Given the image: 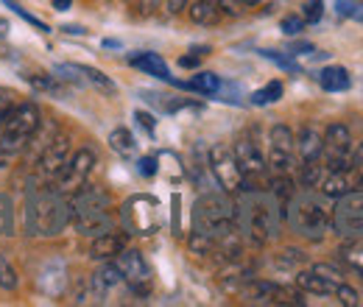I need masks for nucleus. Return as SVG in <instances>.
I'll list each match as a JSON object with an SVG mask.
<instances>
[{
  "instance_id": "5",
  "label": "nucleus",
  "mask_w": 363,
  "mask_h": 307,
  "mask_svg": "<svg viewBox=\"0 0 363 307\" xmlns=\"http://www.w3.org/2000/svg\"><path fill=\"white\" fill-rule=\"evenodd\" d=\"M193 229L210 235L213 240L227 238L235 232V201L229 193H204L193 204Z\"/></svg>"
},
{
  "instance_id": "47",
  "label": "nucleus",
  "mask_w": 363,
  "mask_h": 307,
  "mask_svg": "<svg viewBox=\"0 0 363 307\" xmlns=\"http://www.w3.org/2000/svg\"><path fill=\"white\" fill-rule=\"evenodd\" d=\"M137 171H140V176H154L157 174V160L154 157H143L137 162Z\"/></svg>"
},
{
  "instance_id": "40",
  "label": "nucleus",
  "mask_w": 363,
  "mask_h": 307,
  "mask_svg": "<svg viewBox=\"0 0 363 307\" xmlns=\"http://www.w3.org/2000/svg\"><path fill=\"white\" fill-rule=\"evenodd\" d=\"M335 296H338V302L347 307H355L361 305V294L352 288V285H347V282H341L338 288H335Z\"/></svg>"
},
{
  "instance_id": "12",
  "label": "nucleus",
  "mask_w": 363,
  "mask_h": 307,
  "mask_svg": "<svg viewBox=\"0 0 363 307\" xmlns=\"http://www.w3.org/2000/svg\"><path fill=\"white\" fill-rule=\"evenodd\" d=\"M115 263L123 274V282L135 291L137 296H148V291H151V268L145 263V257L137 249H123L115 257Z\"/></svg>"
},
{
  "instance_id": "42",
  "label": "nucleus",
  "mask_w": 363,
  "mask_h": 307,
  "mask_svg": "<svg viewBox=\"0 0 363 307\" xmlns=\"http://www.w3.org/2000/svg\"><path fill=\"white\" fill-rule=\"evenodd\" d=\"M321 14H324V3H321V0H308V3L302 6V17H305V23H318Z\"/></svg>"
},
{
  "instance_id": "22",
  "label": "nucleus",
  "mask_w": 363,
  "mask_h": 307,
  "mask_svg": "<svg viewBox=\"0 0 363 307\" xmlns=\"http://www.w3.org/2000/svg\"><path fill=\"white\" fill-rule=\"evenodd\" d=\"M321 134L313 126H302L299 134L294 137V151L299 157V162H311V160H321Z\"/></svg>"
},
{
  "instance_id": "18",
  "label": "nucleus",
  "mask_w": 363,
  "mask_h": 307,
  "mask_svg": "<svg viewBox=\"0 0 363 307\" xmlns=\"http://www.w3.org/2000/svg\"><path fill=\"white\" fill-rule=\"evenodd\" d=\"M129 65L143 70L145 76H154V79H162V82H171L174 84V76L168 70V62L160 56V53H151V50H140V53H132L129 56Z\"/></svg>"
},
{
  "instance_id": "37",
  "label": "nucleus",
  "mask_w": 363,
  "mask_h": 307,
  "mask_svg": "<svg viewBox=\"0 0 363 307\" xmlns=\"http://www.w3.org/2000/svg\"><path fill=\"white\" fill-rule=\"evenodd\" d=\"M335 11H338L341 17H350V20L363 23V9L358 0H335Z\"/></svg>"
},
{
  "instance_id": "36",
  "label": "nucleus",
  "mask_w": 363,
  "mask_h": 307,
  "mask_svg": "<svg viewBox=\"0 0 363 307\" xmlns=\"http://www.w3.org/2000/svg\"><path fill=\"white\" fill-rule=\"evenodd\" d=\"M277 268L282 271H299V265H305V255L299 249H285L282 255H277Z\"/></svg>"
},
{
  "instance_id": "54",
  "label": "nucleus",
  "mask_w": 363,
  "mask_h": 307,
  "mask_svg": "<svg viewBox=\"0 0 363 307\" xmlns=\"http://www.w3.org/2000/svg\"><path fill=\"white\" fill-rule=\"evenodd\" d=\"M246 6H257V3H263V0H243Z\"/></svg>"
},
{
  "instance_id": "16",
  "label": "nucleus",
  "mask_w": 363,
  "mask_h": 307,
  "mask_svg": "<svg viewBox=\"0 0 363 307\" xmlns=\"http://www.w3.org/2000/svg\"><path fill=\"white\" fill-rule=\"evenodd\" d=\"M296 288L302 294H313V296H335V288L344 282V279H330L324 274H318L313 268H299L296 277H294Z\"/></svg>"
},
{
  "instance_id": "4",
  "label": "nucleus",
  "mask_w": 363,
  "mask_h": 307,
  "mask_svg": "<svg viewBox=\"0 0 363 307\" xmlns=\"http://www.w3.org/2000/svg\"><path fill=\"white\" fill-rule=\"evenodd\" d=\"M40 121H43V112L34 101L14 104L11 115L0 126V168H6L17 154H23L28 137L40 126Z\"/></svg>"
},
{
  "instance_id": "20",
  "label": "nucleus",
  "mask_w": 363,
  "mask_h": 307,
  "mask_svg": "<svg viewBox=\"0 0 363 307\" xmlns=\"http://www.w3.org/2000/svg\"><path fill=\"white\" fill-rule=\"evenodd\" d=\"M123 249H126V235L112 229V232H104V235L92 238L90 257L92 260H115Z\"/></svg>"
},
{
  "instance_id": "15",
  "label": "nucleus",
  "mask_w": 363,
  "mask_h": 307,
  "mask_svg": "<svg viewBox=\"0 0 363 307\" xmlns=\"http://www.w3.org/2000/svg\"><path fill=\"white\" fill-rule=\"evenodd\" d=\"M67 157H70V137L67 134H56L53 143L48 145L45 151L40 154V160H37V174H40V179L43 182H56V176L62 174Z\"/></svg>"
},
{
  "instance_id": "34",
  "label": "nucleus",
  "mask_w": 363,
  "mask_h": 307,
  "mask_svg": "<svg viewBox=\"0 0 363 307\" xmlns=\"http://www.w3.org/2000/svg\"><path fill=\"white\" fill-rule=\"evenodd\" d=\"M321 176H324V168H321L318 160H311V162H302L299 165V182H302V187H318Z\"/></svg>"
},
{
  "instance_id": "46",
  "label": "nucleus",
  "mask_w": 363,
  "mask_h": 307,
  "mask_svg": "<svg viewBox=\"0 0 363 307\" xmlns=\"http://www.w3.org/2000/svg\"><path fill=\"white\" fill-rule=\"evenodd\" d=\"M135 118H137V123H140L145 132L154 134V129H157V121H154V115H148V112H143V109H140V112H135Z\"/></svg>"
},
{
  "instance_id": "50",
  "label": "nucleus",
  "mask_w": 363,
  "mask_h": 307,
  "mask_svg": "<svg viewBox=\"0 0 363 307\" xmlns=\"http://www.w3.org/2000/svg\"><path fill=\"white\" fill-rule=\"evenodd\" d=\"M302 50L313 53V45H311V43H294V45H291V53H302Z\"/></svg>"
},
{
  "instance_id": "9",
  "label": "nucleus",
  "mask_w": 363,
  "mask_h": 307,
  "mask_svg": "<svg viewBox=\"0 0 363 307\" xmlns=\"http://www.w3.org/2000/svg\"><path fill=\"white\" fill-rule=\"evenodd\" d=\"M92 168H95V154H92L90 148H79L76 154H70V157H67V162H65L62 174L56 176V187H59L65 196L76 193L82 184H87Z\"/></svg>"
},
{
  "instance_id": "45",
  "label": "nucleus",
  "mask_w": 363,
  "mask_h": 307,
  "mask_svg": "<svg viewBox=\"0 0 363 307\" xmlns=\"http://www.w3.org/2000/svg\"><path fill=\"white\" fill-rule=\"evenodd\" d=\"M207 53V48H196V50H190L187 56H182L179 59V67L184 70H193V67H199V62H201V56Z\"/></svg>"
},
{
  "instance_id": "23",
  "label": "nucleus",
  "mask_w": 363,
  "mask_h": 307,
  "mask_svg": "<svg viewBox=\"0 0 363 307\" xmlns=\"http://www.w3.org/2000/svg\"><path fill=\"white\" fill-rule=\"evenodd\" d=\"M65 282H67V268H65L62 260H50V263H45L43 265V271H40V277H37V285L45 291L48 296L62 294Z\"/></svg>"
},
{
  "instance_id": "21",
  "label": "nucleus",
  "mask_w": 363,
  "mask_h": 307,
  "mask_svg": "<svg viewBox=\"0 0 363 307\" xmlns=\"http://www.w3.org/2000/svg\"><path fill=\"white\" fill-rule=\"evenodd\" d=\"M123 282V274H121V268H118V263H109V260H104V265L92 274L90 279V291L95 299H104L112 288H118Z\"/></svg>"
},
{
  "instance_id": "41",
  "label": "nucleus",
  "mask_w": 363,
  "mask_h": 307,
  "mask_svg": "<svg viewBox=\"0 0 363 307\" xmlns=\"http://www.w3.org/2000/svg\"><path fill=\"white\" fill-rule=\"evenodd\" d=\"M260 56H266V59H272L274 65H279L282 70H291V73H299V65L291 59V56H282V53H277V50H260Z\"/></svg>"
},
{
  "instance_id": "53",
  "label": "nucleus",
  "mask_w": 363,
  "mask_h": 307,
  "mask_svg": "<svg viewBox=\"0 0 363 307\" xmlns=\"http://www.w3.org/2000/svg\"><path fill=\"white\" fill-rule=\"evenodd\" d=\"M6 31H9V26H6V20H0V37H3Z\"/></svg>"
},
{
  "instance_id": "6",
  "label": "nucleus",
  "mask_w": 363,
  "mask_h": 307,
  "mask_svg": "<svg viewBox=\"0 0 363 307\" xmlns=\"http://www.w3.org/2000/svg\"><path fill=\"white\" fill-rule=\"evenodd\" d=\"M330 223L341 238H363V190H350L335 199Z\"/></svg>"
},
{
  "instance_id": "8",
  "label": "nucleus",
  "mask_w": 363,
  "mask_h": 307,
  "mask_svg": "<svg viewBox=\"0 0 363 307\" xmlns=\"http://www.w3.org/2000/svg\"><path fill=\"white\" fill-rule=\"evenodd\" d=\"M240 296L249 302H257V305H305L302 291H294V288H285L277 282H266V279H255V277L243 285Z\"/></svg>"
},
{
  "instance_id": "17",
  "label": "nucleus",
  "mask_w": 363,
  "mask_h": 307,
  "mask_svg": "<svg viewBox=\"0 0 363 307\" xmlns=\"http://www.w3.org/2000/svg\"><path fill=\"white\" fill-rule=\"evenodd\" d=\"M70 221L79 229V235H87V238H98V235L115 229V221L109 216V210H101V213H73Z\"/></svg>"
},
{
  "instance_id": "44",
  "label": "nucleus",
  "mask_w": 363,
  "mask_h": 307,
  "mask_svg": "<svg viewBox=\"0 0 363 307\" xmlns=\"http://www.w3.org/2000/svg\"><path fill=\"white\" fill-rule=\"evenodd\" d=\"M216 3H218L221 14H229V17H238V14H243V9H246L243 0H216Z\"/></svg>"
},
{
  "instance_id": "39",
  "label": "nucleus",
  "mask_w": 363,
  "mask_h": 307,
  "mask_svg": "<svg viewBox=\"0 0 363 307\" xmlns=\"http://www.w3.org/2000/svg\"><path fill=\"white\" fill-rule=\"evenodd\" d=\"M305 17L302 14H288V17H282V23H279V28L288 34V37H296V34H302L305 31Z\"/></svg>"
},
{
  "instance_id": "19",
  "label": "nucleus",
  "mask_w": 363,
  "mask_h": 307,
  "mask_svg": "<svg viewBox=\"0 0 363 307\" xmlns=\"http://www.w3.org/2000/svg\"><path fill=\"white\" fill-rule=\"evenodd\" d=\"M56 134H59V123H56V121H40V126L34 129V134L28 137V143H26V148H23L26 160H28V162H37L40 154L53 143Z\"/></svg>"
},
{
  "instance_id": "24",
  "label": "nucleus",
  "mask_w": 363,
  "mask_h": 307,
  "mask_svg": "<svg viewBox=\"0 0 363 307\" xmlns=\"http://www.w3.org/2000/svg\"><path fill=\"white\" fill-rule=\"evenodd\" d=\"M318 187H321V196H327V199H341L344 193L355 190L350 168L347 171H327V176H321Z\"/></svg>"
},
{
  "instance_id": "29",
  "label": "nucleus",
  "mask_w": 363,
  "mask_h": 307,
  "mask_svg": "<svg viewBox=\"0 0 363 307\" xmlns=\"http://www.w3.org/2000/svg\"><path fill=\"white\" fill-rule=\"evenodd\" d=\"M79 67V73H82V79L87 82V84H92V87H98V89H104V92H115V82L109 79V76H104L101 70H95V67H90V65H76Z\"/></svg>"
},
{
  "instance_id": "51",
  "label": "nucleus",
  "mask_w": 363,
  "mask_h": 307,
  "mask_svg": "<svg viewBox=\"0 0 363 307\" xmlns=\"http://www.w3.org/2000/svg\"><path fill=\"white\" fill-rule=\"evenodd\" d=\"M174 232H179V196H174Z\"/></svg>"
},
{
  "instance_id": "28",
  "label": "nucleus",
  "mask_w": 363,
  "mask_h": 307,
  "mask_svg": "<svg viewBox=\"0 0 363 307\" xmlns=\"http://www.w3.org/2000/svg\"><path fill=\"white\" fill-rule=\"evenodd\" d=\"M182 89H193V92H201V95H218L221 92V79L216 73H196L190 82H174Z\"/></svg>"
},
{
  "instance_id": "14",
  "label": "nucleus",
  "mask_w": 363,
  "mask_h": 307,
  "mask_svg": "<svg viewBox=\"0 0 363 307\" xmlns=\"http://www.w3.org/2000/svg\"><path fill=\"white\" fill-rule=\"evenodd\" d=\"M232 151H235V160H238L240 174H243V187H246L249 182L266 176L269 165H266V157H263V151L257 148V143H252L249 137H240Z\"/></svg>"
},
{
  "instance_id": "13",
  "label": "nucleus",
  "mask_w": 363,
  "mask_h": 307,
  "mask_svg": "<svg viewBox=\"0 0 363 307\" xmlns=\"http://www.w3.org/2000/svg\"><path fill=\"white\" fill-rule=\"evenodd\" d=\"M294 157H296V151H294V132L288 126H282V123L272 126L266 165L272 168L274 174H288L294 168Z\"/></svg>"
},
{
  "instance_id": "52",
  "label": "nucleus",
  "mask_w": 363,
  "mask_h": 307,
  "mask_svg": "<svg viewBox=\"0 0 363 307\" xmlns=\"http://www.w3.org/2000/svg\"><path fill=\"white\" fill-rule=\"evenodd\" d=\"M157 3H160V0H140V11H143V14H148V11H151Z\"/></svg>"
},
{
  "instance_id": "7",
  "label": "nucleus",
  "mask_w": 363,
  "mask_h": 307,
  "mask_svg": "<svg viewBox=\"0 0 363 307\" xmlns=\"http://www.w3.org/2000/svg\"><path fill=\"white\" fill-rule=\"evenodd\" d=\"M321 154H324V168L327 171H347L350 168V157H352V134L344 123H333L327 126V132L321 137Z\"/></svg>"
},
{
  "instance_id": "1",
  "label": "nucleus",
  "mask_w": 363,
  "mask_h": 307,
  "mask_svg": "<svg viewBox=\"0 0 363 307\" xmlns=\"http://www.w3.org/2000/svg\"><path fill=\"white\" fill-rule=\"evenodd\" d=\"M235 226L243 240L252 246H266L279 232L282 204L274 199L269 190L243 187L235 193Z\"/></svg>"
},
{
  "instance_id": "31",
  "label": "nucleus",
  "mask_w": 363,
  "mask_h": 307,
  "mask_svg": "<svg viewBox=\"0 0 363 307\" xmlns=\"http://www.w3.org/2000/svg\"><path fill=\"white\" fill-rule=\"evenodd\" d=\"M109 145H112V151H118V154H123V157H129V154L137 148L132 132H129V129H123V126L112 129V134H109Z\"/></svg>"
},
{
  "instance_id": "25",
  "label": "nucleus",
  "mask_w": 363,
  "mask_h": 307,
  "mask_svg": "<svg viewBox=\"0 0 363 307\" xmlns=\"http://www.w3.org/2000/svg\"><path fill=\"white\" fill-rule=\"evenodd\" d=\"M187 14L196 26H216L221 20V9L216 0H196L187 6Z\"/></svg>"
},
{
  "instance_id": "38",
  "label": "nucleus",
  "mask_w": 363,
  "mask_h": 307,
  "mask_svg": "<svg viewBox=\"0 0 363 307\" xmlns=\"http://www.w3.org/2000/svg\"><path fill=\"white\" fill-rule=\"evenodd\" d=\"M3 3H6V6H9L11 11H14V14H20V17H23V20L28 23V26H34L37 31H43V34H48V31H50V28H48L45 23L40 20V17H34V14H28V11H26V9L20 6V3H14V0H3Z\"/></svg>"
},
{
  "instance_id": "49",
  "label": "nucleus",
  "mask_w": 363,
  "mask_h": 307,
  "mask_svg": "<svg viewBox=\"0 0 363 307\" xmlns=\"http://www.w3.org/2000/svg\"><path fill=\"white\" fill-rule=\"evenodd\" d=\"M50 6H53L56 11H70V6H73V0H50Z\"/></svg>"
},
{
  "instance_id": "43",
  "label": "nucleus",
  "mask_w": 363,
  "mask_h": 307,
  "mask_svg": "<svg viewBox=\"0 0 363 307\" xmlns=\"http://www.w3.org/2000/svg\"><path fill=\"white\" fill-rule=\"evenodd\" d=\"M11 109H14V92L0 87V126L6 123V118L11 115Z\"/></svg>"
},
{
  "instance_id": "33",
  "label": "nucleus",
  "mask_w": 363,
  "mask_h": 307,
  "mask_svg": "<svg viewBox=\"0 0 363 307\" xmlns=\"http://www.w3.org/2000/svg\"><path fill=\"white\" fill-rule=\"evenodd\" d=\"M279 98H282V84L279 82H269L266 87L252 92V104L255 106H269V104H277Z\"/></svg>"
},
{
  "instance_id": "27",
  "label": "nucleus",
  "mask_w": 363,
  "mask_h": 307,
  "mask_svg": "<svg viewBox=\"0 0 363 307\" xmlns=\"http://www.w3.org/2000/svg\"><path fill=\"white\" fill-rule=\"evenodd\" d=\"M338 257L350 271H355L363 279V238H347V243L338 249Z\"/></svg>"
},
{
  "instance_id": "48",
  "label": "nucleus",
  "mask_w": 363,
  "mask_h": 307,
  "mask_svg": "<svg viewBox=\"0 0 363 307\" xmlns=\"http://www.w3.org/2000/svg\"><path fill=\"white\" fill-rule=\"evenodd\" d=\"M187 6H190V0H165V9H168L171 14H182Z\"/></svg>"
},
{
  "instance_id": "32",
  "label": "nucleus",
  "mask_w": 363,
  "mask_h": 307,
  "mask_svg": "<svg viewBox=\"0 0 363 307\" xmlns=\"http://www.w3.org/2000/svg\"><path fill=\"white\" fill-rule=\"evenodd\" d=\"M14 235V204L11 196L0 193V238H11Z\"/></svg>"
},
{
  "instance_id": "30",
  "label": "nucleus",
  "mask_w": 363,
  "mask_h": 307,
  "mask_svg": "<svg viewBox=\"0 0 363 307\" xmlns=\"http://www.w3.org/2000/svg\"><path fill=\"white\" fill-rule=\"evenodd\" d=\"M187 246H190V252L193 255H201V257H207V255H213V252H218V240H213L210 235H204V232H190V238H187Z\"/></svg>"
},
{
  "instance_id": "3",
  "label": "nucleus",
  "mask_w": 363,
  "mask_h": 307,
  "mask_svg": "<svg viewBox=\"0 0 363 307\" xmlns=\"http://www.w3.org/2000/svg\"><path fill=\"white\" fill-rule=\"evenodd\" d=\"M70 218V199H65L62 190H37L28 196L26 232L31 238H56L67 229Z\"/></svg>"
},
{
  "instance_id": "10",
  "label": "nucleus",
  "mask_w": 363,
  "mask_h": 307,
  "mask_svg": "<svg viewBox=\"0 0 363 307\" xmlns=\"http://www.w3.org/2000/svg\"><path fill=\"white\" fill-rule=\"evenodd\" d=\"M210 171H213L216 182L221 184L224 193L243 190V174H240V165H238L235 151L229 145H216L210 151Z\"/></svg>"
},
{
  "instance_id": "26",
  "label": "nucleus",
  "mask_w": 363,
  "mask_h": 307,
  "mask_svg": "<svg viewBox=\"0 0 363 307\" xmlns=\"http://www.w3.org/2000/svg\"><path fill=\"white\" fill-rule=\"evenodd\" d=\"M318 84H321L324 92H344V89H350L352 79H350V73H347L344 67L330 65V67H324V70L318 73Z\"/></svg>"
},
{
  "instance_id": "11",
  "label": "nucleus",
  "mask_w": 363,
  "mask_h": 307,
  "mask_svg": "<svg viewBox=\"0 0 363 307\" xmlns=\"http://www.w3.org/2000/svg\"><path fill=\"white\" fill-rule=\"evenodd\" d=\"M123 223L129 232L135 235H151L157 232L160 221H157V199L151 196H135L123 204Z\"/></svg>"
},
{
  "instance_id": "2",
  "label": "nucleus",
  "mask_w": 363,
  "mask_h": 307,
  "mask_svg": "<svg viewBox=\"0 0 363 307\" xmlns=\"http://www.w3.org/2000/svg\"><path fill=\"white\" fill-rule=\"evenodd\" d=\"M327 196L313 193V187H302L296 190L285 207H282V216L288 218V226L302 235L305 240H324L327 229H330V210H327Z\"/></svg>"
},
{
  "instance_id": "35",
  "label": "nucleus",
  "mask_w": 363,
  "mask_h": 307,
  "mask_svg": "<svg viewBox=\"0 0 363 307\" xmlns=\"http://www.w3.org/2000/svg\"><path fill=\"white\" fill-rule=\"evenodd\" d=\"M17 285H20L17 268L11 265V260H9L6 255H0V288H3V291H17Z\"/></svg>"
}]
</instances>
